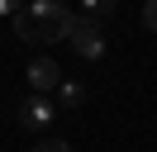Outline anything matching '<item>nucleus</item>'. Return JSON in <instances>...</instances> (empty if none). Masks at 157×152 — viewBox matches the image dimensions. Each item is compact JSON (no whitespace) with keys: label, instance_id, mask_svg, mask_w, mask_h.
I'll return each mask as SVG.
<instances>
[{"label":"nucleus","instance_id":"1","mask_svg":"<svg viewBox=\"0 0 157 152\" xmlns=\"http://www.w3.org/2000/svg\"><path fill=\"white\" fill-rule=\"evenodd\" d=\"M71 19L76 14L67 10V0H24L10 24H14V33L24 43H67Z\"/></svg>","mask_w":157,"mask_h":152},{"label":"nucleus","instance_id":"2","mask_svg":"<svg viewBox=\"0 0 157 152\" xmlns=\"http://www.w3.org/2000/svg\"><path fill=\"white\" fill-rule=\"evenodd\" d=\"M67 43H71V52L86 57V62H100V57H105V33H100V24H95V19H86V14L71 19Z\"/></svg>","mask_w":157,"mask_h":152},{"label":"nucleus","instance_id":"3","mask_svg":"<svg viewBox=\"0 0 157 152\" xmlns=\"http://www.w3.org/2000/svg\"><path fill=\"white\" fill-rule=\"evenodd\" d=\"M52 119H57V104H52L48 95H29V100L19 104V128H29V133L48 128Z\"/></svg>","mask_w":157,"mask_h":152},{"label":"nucleus","instance_id":"4","mask_svg":"<svg viewBox=\"0 0 157 152\" xmlns=\"http://www.w3.org/2000/svg\"><path fill=\"white\" fill-rule=\"evenodd\" d=\"M24 76H29L33 95H48V90H57V86H62V66L52 62V57H33V62H29V71H24Z\"/></svg>","mask_w":157,"mask_h":152},{"label":"nucleus","instance_id":"5","mask_svg":"<svg viewBox=\"0 0 157 152\" xmlns=\"http://www.w3.org/2000/svg\"><path fill=\"white\" fill-rule=\"evenodd\" d=\"M81 100H86V86H81V81H62V86H57V104H67V109H76Z\"/></svg>","mask_w":157,"mask_h":152},{"label":"nucleus","instance_id":"6","mask_svg":"<svg viewBox=\"0 0 157 152\" xmlns=\"http://www.w3.org/2000/svg\"><path fill=\"white\" fill-rule=\"evenodd\" d=\"M114 5H119V0H81V10H86V19H95V24H100L105 14H114Z\"/></svg>","mask_w":157,"mask_h":152},{"label":"nucleus","instance_id":"7","mask_svg":"<svg viewBox=\"0 0 157 152\" xmlns=\"http://www.w3.org/2000/svg\"><path fill=\"white\" fill-rule=\"evenodd\" d=\"M143 28H152V33H157V0H147V5H143Z\"/></svg>","mask_w":157,"mask_h":152},{"label":"nucleus","instance_id":"8","mask_svg":"<svg viewBox=\"0 0 157 152\" xmlns=\"http://www.w3.org/2000/svg\"><path fill=\"white\" fill-rule=\"evenodd\" d=\"M33 152H71V142H62V138H48V142H38Z\"/></svg>","mask_w":157,"mask_h":152},{"label":"nucleus","instance_id":"9","mask_svg":"<svg viewBox=\"0 0 157 152\" xmlns=\"http://www.w3.org/2000/svg\"><path fill=\"white\" fill-rule=\"evenodd\" d=\"M19 5H24V0H0V14H10V19H14V14H19Z\"/></svg>","mask_w":157,"mask_h":152}]
</instances>
